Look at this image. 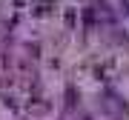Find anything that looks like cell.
I'll use <instances>...</instances> for the list:
<instances>
[{
  "label": "cell",
  "instance_id": "6da1fadb",
  "mask_svg": "<svg viewBox=\"0 0 129 120\" xmlns=\"http://www.w3.org/2000/svg\"><path fill=\"white\" fill-rule=\"evenodd\" d=\"M123 6H126V9H129V0H123Z\"/></svg>",
  "mask_w": 129,
  "mask_h": 120
}]
</instances>
